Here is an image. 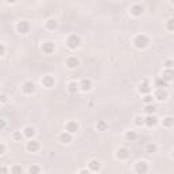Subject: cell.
I'll return each mask as SVG.
<instances>
[{"instance_id": "obj_1", "label": "cell", "mask_w": 174, "mask_h": 174, "mask_svg": "<svg viewBox=\"0 0 174 174\" xmlns=\"http://www.w3.org/2000/svg\"><path fill=\"white\" fill-rule=\"evenodd\" d=\"M148 44H150V40H148V37L144 35V34H139L133 38V45H135V48H138V49L147 48Z\"/></svg>"}, {"instance_id": "obj_2", "label": "cell", "mask_w": 174, "mask_h": 174, "mask_svg": "<svg viewBox=\"0 0 174 174\" xmlns=\"http://www.w3.org/2000/svg\"><path fill=\"white\" fill-rule=\"evenodd\" d=\"M67 46L69 49H72V51H73V49H76V48H79L80 46V38L76 34L69 35L67 38Z\"/></svg>"}, {"instance_id": "obj_3", "label": "cell", "mask_w": 174, "mask_h": 174, "mask_svg": "<svg viewBox=\"0 0 174 174\" xmlns=\"http://www.w3.org/2000/svg\"><path fill=\"white\" fill-rule=\"evenodd\" d=\"M22 91H23L24 94L30 95V94H33L35 91V84L33 83V82H30V80L24 82V83L22 84Z\"/></svg>"}, {"instance_id": "obj_4", "label": "cell", "mask_w": 174, "mask_h": 174, "mask_svg": "<svg viewBox=\"0 0 174 174\" xmlns=\"http://www.w3.org/2000/svg\"><path fill=\"white\" fill-rule=\"evenodd\" d=\"M16 30H18V33H20V34H26V33H29V30H30V24H29V22H26V20H20V22H18V24H16Z\"/></svg>"}, {"instance_id": "obj_5", "label": "cell", "mask_w": 174, "mask_h": 174, "mask_svg": "<svg viewBox=\"0 0 174 174\" xmlns=\"http://www.w3.org/2000/svg\"><path fill=\"white\" fill-rule=\"evenodd\" d=\"M128 156H129V150H128L127 147H120L117 148V151H116V158L117 159H127Z\"/></svg>"}, {"instance_id": "obj_6", "label": "cell", "mask_w": 174, "mask_h": 174, "mask_svg": "<svg viewBox=\"0 0 174 174\" xmlns=\"http://www.w3.org/2000/svg\"><path fill=\"white\" fill-rule=\"evenodd\" d=\"M135 171H136V173H139V174H144V173H147V171H148V163H147V162H144V160H140V162L136 163V166H135Z\"/></svg>"}, {"instance_id": "obj_7", "label": "cell", "mask_w": 174, "mask_h": 174, "mask_svg": "<svg viewBox=\"0 0 174 174\" xmlns=\"http://www.w3.org/2000/svg\"><path fill=\"white\" fill-rule=\"evenodd\" d=\"M65 131L69 132V133H76V132L79 131V124L71 120V121H68L65 124Z\"/></svg>"}, {"instance_id": "obj_8", "label": "cell", "mask_w": 174, "mask_h": 174, "mask_svg": "<svg viewBox=\"0 0 174 174\" xmlns=\"http://www.w3.org/2000/svg\"><path fill=\"white\" fill-rule=\"evenodd\" d=\"M59 142L63 143V144H68L72 142V133H69V132H63V133H60L59 136Z\"/></svg>"}, {"instance_id": "obj_9", "label": "cell", "mask_w": 174, "mask_h": 174, "mask_svg": "<svg viewBox=\"0 0 174 174\" xmlns=\"http://www.w3.org/2000/svg\"><path fill=\"white\" fill-rule=\"evenodd\" d=\"M26 150L29 152H37L40 150V143L37 142V140H30V142H27V144H26Z\"/></svg>"}, {"instance_id": "obj_10", "label": "cell", "mask_w": 174, "mask_h": 174, "mask_svg": "<svg viewBox=\"0 0 174 174\" xmlns=\"http://www.w3.org/2000/svg\"><path fill=\"white\" fill-rule=\"evenodd\" d=\"M44 53H46V55H52L53 52H55V44L51 42V41H48V42H44V45L41 46Z\"/></svg>"}, {"instance_id": "obj_11", "label": "cell", "mask_w": 174, "mask_h": 174, "mask_svg": "<svg viewBox=\"0 0 174 174\" xmlns=\"http://www.w3.org/2000/svg\"><path fill=\"white\" fill-rule=\"evenodd\" d=\"M154 98L158 99V101H165V99L167 98V91L165 90V87L163 89H156L155 94H154Z\"/></svg>"}, {"instance_id": "obj_12", "label": "cell", "mask_w": 174, "mask_h": 174, "mask_svg": "<svg viewBox=\"0 0 174 174\" xmlns=\"http://www.w3.org/2000/svg\"><path fill=\"white\" fill-rule=\"evenodd\" d=\"M139 91H140L142 94H150L151 87H150V83H148L147 79L142 80V83H140V86H139Z\"/></svg>"}, {"instance_id": "obj_13", "label": "cell", "mask_w": 174, "mask_h": 174, "mask_svg": "<svg viewBox=\"0 0 174 174\" xmlns=\"http://www.w3.org/2000/svg\"><path fill=\"white\" fill-rule=\"evenodd\" d=\"M162 78L166 82H171V80H174V69L173 68H166L163 71V73H162Z\"/></svg>"}, {"instance_id": "obj_14", "label": "cell", "mask_w": 174, "mask_h": 174, "mask_svg": "<svg viewBox=\"0 0 174 174\" xmlns=\"http://www.w3.org/2000/svg\"><path fill=\"white\" fill-rule=\"evenodd\" d=\"M65 65H67L68 68L73 69V68H76L78 65H79V60H78L75 56H71V57H68V59H67V61H65Z\"/></svg>"}, {"instance_id": "obj_15", "label": "cell", "mask_w": 174, "mask_h": 174, "mask_svg": "<svg viewBox=\"0 0 174 174\" xmlns=\"http://www.w3.org/2000/svg\"><path fill=\"white\" fill-rule=\"evenodd\" d=\"M41 83L44 84V87H53L55 86V79H53V76L51 75H46V76H44L42 79H41Z\"/></svg>"}, {"instance_id": "obj_16", "label": "cell", "mask_w": 174, "mask_h": 174, "mask_svg": "<svg viewBox=\"0 0 174 174\" xmlns=\"http://www.w3.org/2000/svg\"><path fill=\"white\" fill-rule=\"evenodd\" d=\"M144 12V8L143 6H140V4H135V6L131 7V14L133 16H140Z\"/></svg>"}, {"instance_id": "obj_17", "label": "cell", "mask_w": 174, "mask_h": 174, "mask_svg": "<svg viewBox=\"0 0 174 174\" xmlns=\"http://www.w3.org/2000/svg\"><path fill=\"white\" fill-rule=\"evenodd\" d=\"M23 135L29 139H33L35 136V129L33 127H24L23 128Z\"/></svg>"}, {"instance_id": "obj_18", "label": "cell", "mask_w": 174, "mask_h": 174, "mask_svg": "<svg viewBox=\"0 0 174 174\" xmlns=\"http://www.w3.org/2000/svg\"><path fill=\"white\" fill-rule=\"evenodd\" d=\"M156 124H158V118H156L154 114H148L146 117V125L147 127H154Z\"/></svg>"}, {"instance_id": "obj_19", "label": "cell", "mask_w": 174, "mask_h": 174, "mask_svg": "<svg viewBox=\"0 0 174 174\" xmlns=\"http://www.w3.org/2000/svg\"><path fill=\"white\" fill-rule=\"evenodd\" d=\"M67 90H68L71 94H75V93H78V91L80 90V84L76 83V82H71V83H68Z\"/></svg>"}, {"instance_id": "obj_20", "label": "cell", "mask_w": 174, "mask_h": 174, "mask_svg": "<svg viewBox=\"0 0 174 174\" xmlns=\"http://www.w3.org/2000/svg\"><path fill=\"white\" fill-rule=\"evenodd\" d=\"M99 167H101V165H99V162L97 159H93L89 162V170L90 171H98Z\"/></svg>"}, {"instance_id": "obj_21", "label": "cell", "mask_w": 174, "mask_h": 174, "mask_svg": "<svg viewBox=\"0 0 174 174\" xmlns=\"http://www.w3.org/2000/svg\"><path fill=\"white\" fill-rule=\"evenodd\" d=\"M79 84H80V90L82 91H90L91 90V80L90 79H83Z\"/></svg>"}, {"instance_id": "obj_22", "label": "cell", "mask_w": 174, "mask_h": 174, "mask_svg": "<svg viewBox=\"0 0 174 174\" xmlns=\"http://www.w3.org/2000/svg\"><path fill=\"white\" fill-rule=\"evenodd\" d=\"M45 27H46L48 30H55V29H57V20L56 19H48L46 22H45Z\"/></svg>"}, {"instance_id": "obj_23", "label": "cell", "mask_w": 174, "mask_h": 174, "mask_svg": "<svg viewBox=\"0 0 174 174\" xmlns=\"http://www.w3.org/2000/svg\"><path fill=\"white\" fill-rule=\"evenodd\" d=\"M154 83H155V87H156V89H163V87H166L167 82L165 80L162 76H159V78H156V79L154 80Z\"/></svg>"}, {"instance_id": "obj_24", "label": "cell", "mask_w": 174, "mask_h": 174, "mask_svg": "<svg viewBox=\"0 0 174 174\" xmlns=\"http://www.w3.org/2000/svg\"><path fill=\"white\" fill-rule=\"evenodd\" d=\"M173 124H174V118H173V117H165V118L162 120V125H163L165 128H170Z\"/></svg>"}, {"instance_id": "obj_25", "label": "cell", "mask_w": 174, "mask_h": 174, "mask_svg": "<svg viewBox=\"0 0 174 174\" xmlns=\"http://www.w3.org/2000/svg\"><path fill=\"white\" fill-rule=\"evenodd\" d=\"M125 138H127V140H129V142H133V140L138 139V133H136L135 131H128L125 133Z\"/></svg>"}, {"instance_id": "obj_26", "label": "cell", "mask_w": 174, "mask_h": 174, "mask_svg": "<svg viewBox=\"0 0 174 174\" xmlns=\"http://www.w3.org/2000/svg\"><path fill=\"white\" fill-rule=\"evenodd\" d=\"M156 110L155 105H152V103H148V105H146V107H144V111H146L147 114H154Z\"/></svg>"}, {"instance_id": "obj_27", "label": "cell", "mask_w": 174, "mask_h": 174, "mask_svg": "<svg viewBox=\"0 0 174 174\" xmlns=\"http://www.w3.org/2000/svg\"><path fill=\"white\" fill-rule=\"evenodd\" d=\"M135 124L138 127H142V125L146 124V118H143L142 116H136V117H135Z\"/></svg>"}, {"instance_id": "obj_28", "label": "cell", "mask_w": 174, "mask_h": 174, "mask_svg": "<svg viewBox=\"0 0 174 174\" xmlns=\"http://www.w3.org/2000/svg\"><path fill=\"white\" fill-rule=\"evenodd\" d=\"M106 128H107L106 121L101 120V121H98V122H97V129H98V131H106Z\"/></svg>"}, {"instance_id": "obj_29", "label": "cell", "mask_w": 174, "mask_h": 174, "mask_svg": "<svg viewBox=\"0 0 174 174\" xmlns=\"http://www.w3.org/2000/svg\"><path fill=\"white\" fill-rule=\"evenodd\" d=\"M146 151L148 152V154H152V152H156V146H155V144H152V143L147 144V147H146Z\"/></svg>"}, {"instance_id": "obj_30", "label": "cell", "mask_w": 174, "mask_h": 174, "mask_svg": "<svg viewBox=\"0 0 174 174\" xmlns=\"http://www.w3.org/2000/svg\"><path fill=\"white\" fill-rule=\"evenodd\" d=\"M154 97H152V95H150V94H146L144 95V98H143V101H144V103H146V105H148V103H152L154 102Z\"/></svg>"}, {"instance_id": "obj_31", "label": "cell", "mask_w": 174, "mask_h": 174, "mask_svg": "<svg viewBox=\"0 0 174 174\" xmlns=\"http://www.w3.org/2000/svg\"><path fill=\"white\" fill-rule=\"evenodd\" d=\"M166 29L169 31H174V19H169L166 22Z\"/></svg>"}, {"instance_id": "obj_32", "label": "cell", "mask_w": 174, "mask_h": 174, "mask_svg": "<svg viewBox=\"0 0 174 174\" xmlns=\"http://www.w3.org/2000/svg\"><path fill=\"white\" fill-rule=\"evenodd\" d=\"M11 173L12 174H18V173H23V169L20 167V166H14L11 169Z\"/></svg>"}, {"instance_id": "obj_33", "label": "cell", "mask_w": 174, "mask_h": 174, "mask_svg": "<svg viewBox=\"0 0 174 174\" xmlns=\"http://www.w3.org/2000/svg\"><path fill=\"white\" fill-rule=\"evenodd\" d=\"M174 67V61L173 60H166L165 61V68H173Z\"/></svg>"}, {"instance_id": "obj_34", "label": "cell", "mask_w": 174, "mask_h": 174, "mask_svg": "<svg viewBox=\"0 0 174 174\" xmlns=\"http://www.w3.org/2000/svg\"><path fill=\"white\" fill-rule=\"evenodd\" d=\"M29 171H30V173H40L41 169L38 166H31L30 169H29Z\"/></svg>"}, {"instance_id": "obj_35", "label": "cell", "mask_w": 174, "mask_h": 174, "mask_svg": "<svg viewBox=\"0 0 174 174\" xmlns=\"http://www.w3.org/2000/svg\"><path fill=\"white\" fill-rule=\"evenodd\" d=\"M0 154H2V155H4V154H6V146H4L3 143L0 144Z\"/></svg>"}, {"instance_id": "obj_36", "label": "cell", "mask_w": 174, "mask_h": 174, "mask_svg": "<svg viewBox=\"0 0 174 174\" xmlns=\"http://www.w3.org/2000/svg\"><path fill=\"white\" fill-rule=\"evenodd\" d=\"M20 138H22V133H19V132H15V133H14V139L15 140H19Z\"/></svg>"}, {"instance_id": "obj_37", "label": "cell", "mask_w": 174, "mask_h": 174, "mask_svg": "<svg viewBox=\"0 0 174 174\" xmlns=\"http://www.w3.org/2000/svg\"><path fill=\"white\" fill-rule=\"evenodd\" d=\"M7 3H10V4H14V3H16V0H6Z\"/></svg>"}, {"instance_id": "obj_38", "label": "cell", "mask_w": 174, "mask_h": 174, "mask_svg": "<svg viewBox=\"0 0 174 174\" xmlns=\"http://www.w3.org/2000/svg\"><path fill=\"white\" fill-rule=\"evenodd\" d=\"M6 128V121H2V129H4Z\"/></svg>"}, {"instance_id": "obj_39", "label": "cell", "mask_w": 174, "mask_h": 174, "mask_svg": "<svg viewBox=\"0 0 174 174\" xmlns=\"http://www.w3.org/2000/svg\"><path fill=\"white\" fill-rule=\"evenodd\" d=\"M2 98H3V99H2V101H3V102H6V101H7V97H6V95H3V97H2Z\"/></svg>"}, {"instance_id": "obj_40", "label": "cell", "mask_w": 174, "mask_h": 174, "mask_svg": "<svg viewBox=\"0 0 174 174\" xmlns=\"http://www.w3.org/2000/svg\"><path fill=\"white\" fill-rule=\"evenodd\" d=\"M171 158H173V159H174V151H173V152H171Z\"/></svg>"}, {"instance_id": "obj_41", "label": "cell", "mask_w": 174, "mask_h": 174, "mask_svg": "<svg viewBox=\"0 0 174 174\" xmlns=\"http://www.w3.org/2000/svg\"><path fill=\"white\" fill-rule=\"evenodd\" d=\"M171 3H173V4H174V0H171Z\"/></svg>"}]
</instances>
